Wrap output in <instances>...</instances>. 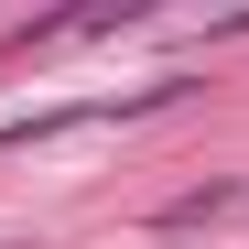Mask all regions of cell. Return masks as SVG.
<instances>
[{
  "label": "cell",
  "instance_id": "cell-1",
  "mask_svg": "<svg viewBox=\"0 0 249 249\" xmlns=\"http://www.w3.org/2000/svg\"><path fill=\"white\" fill-rule=\"evenodd\" d=\"M228 206H238V184H206V195H174V206H162V228H195V217H228Z\"/></svg>",
  "mask_w": 249,
  "mask_h": 249
}]
</instances>
